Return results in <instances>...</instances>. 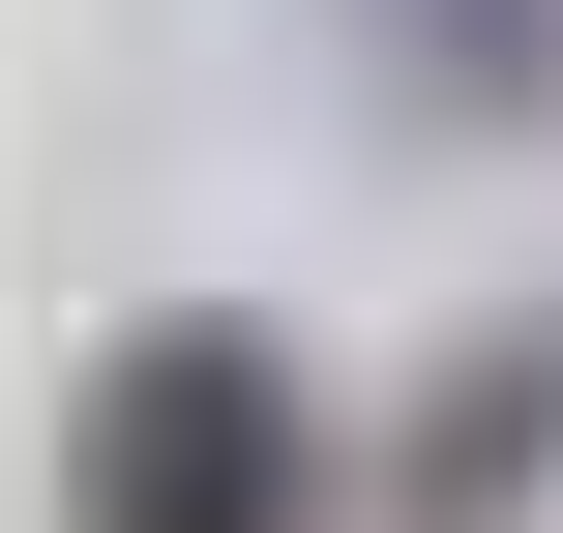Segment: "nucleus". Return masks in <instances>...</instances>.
<instances>
[{"instance_id":"nucleus-1","label":"nucleus","mask_w":563,"mask_h":533,"mask_svg":"<svg viewBox=\"0 0 563 533\" xmlns=\"http://www.w3.org/2000/svg\"><path fill=\"white\" fill-rule=\"evenodd\" d=\"M327 386H297V326H238V297H148L89 386H59V533H327Z\"/></svg>"},{"instance_id":"nucleus-2","label":"nucleus","mask_w":563,"mask_h":533,"mask_svg":"<svg viewBox=\"0 0 563 533\" xmlns=\"http://www.w3.org/2000/svg\"><path fill=\"white\" fill-rule=\"evenodd\" d=\"M534 504H563V326H475L416 475H386V533H534Z\"/></svg>"},{"instance_id":"nucleus-3","label":"nucleus","mask_w":563,"mask_h":533,"mask_svg":"<svg viewBox=\"0 0 563 533\" xmlns=\"http://www.w3.org/2000/svg\"><path fill=\"white\" fill-rule=\"evenodd\" d=\"M386 30H416L445 119H534V89H563V0H386Z\"/></svg>"}]
</instances>
